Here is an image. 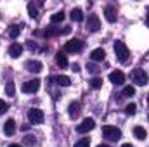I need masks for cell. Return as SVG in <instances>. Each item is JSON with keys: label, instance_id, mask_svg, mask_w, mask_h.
<instances>
[{"label": "cell", "instance_id": "cell-16", "mask_svg": "<svg viewBox=\"0 0 149 147\" xmlns=\"http://www.w3.org/2000/svg\"><path fill=\"white\" fill-rule=\"evenodd\" d=\"M56 62H57L59 68H68V57L63 52H57L56 54Z\"/></svg>", "mask_w": 149, "mask_h": 147}, {"label": "cell", "instance_id": "cell-1", "mask_svg": "<svg viewBox=\"0 0 149 147\" xmlns=\"http://www.w3.org/2000/svg\"><path fill=\"white\" fill-rule=\"evenodd\" d=\"M113 49H114V54H116V57H118V61H120V62H127V61H128L130 52H128V47H127L123 42L116 40V42H114V45H113Z\"/></svg>", "mask_w": 149, "mask_h": 147}, {"label": "cell", "instance_id": "cell-35", "mask_svg": "<svg viewBox=\"0 0 149 147\" xmlns=\"http://www.w3.org/2000/svg\"><path fill=\"white\" fill-rule=\"evenodd\" d=\"M97 147H109V146H106V144H99Z\"/></svg>", "mask_w": 149, "mask_h": 147}, {"label": "cell", "instance_id": "cell-23", "mask_svg": "<svg viewBox=\"0 0 149 147\" xmlns=\"http://www.w3.org/2000/svg\"><path fill=\"white\" fill-rule=\"evenodd\" d=\"M19 33H21V26H17V24L10 26V30H9V35H10V38H17V37H19Z\"/></svg>", "mask_w": 149, "mask_h": 147}, {"label": "cell", "instance_id": "cell-21", "mask_svg": "<svg viewBox=\"0 0 149 147\" xmlns=\"http://www.w3.org/2000/svg\"><path fill=\"white\" fill-rule=\"evenodd\" d=\"M5 94H7V97H14L16 95V85H14V81H9L5 85Z\"/></svg>", "mask_w": 149, "mask_h": 147}, {"label": "cell", "instance_id": "cell-24", "mask_svg": "<svg viewBox=\"0 0 149 147\" xmlns=\"http://www.w3.org/2000/svg\"><path fill=\"white\" fill-rule=\"evenodd\" d=\"M90 87H92V88H95V90H97V88H101V87H102V78H97V76H95V78H92V80H90Z\"/></svg>", "mask_w": 149, "mask_h": 147}, {"label": "cell", "instance_id": "cell-12", "mask_svg": "<svg viewBox=\"0 0 149 147\" xmlns=\"http://www.w3.org/2000/svg\"><path fill=\"white\" fill-rule=\"evenodd\" d=\"M90 59L95 61V62L104 61V59H106V52H104V49H94V50L90 52Z\"/></svg>", "mask_w": 149, "mask_h": 147}, {"label": "cell", "instance_id": "cell-5", "mask_svg": "<svg viewBox=\"0 0 149 147\" xmlns=\"http://www.w3.org/2000/svg\"><path fill=\"white\" fill-rule=\"evenodd\" d=\"M83 49V42L81 40H70L64 43V52H70V54H74V52H80Z\"/></svg>", "mask_w": 149, "mask_h": 147}, {"label": "cell", "instance_id": "cell-17", "mask_svg": "<svg viewBox=\"0 0 149 147\" xmlns=\"http://www.w3.org/2000/svg\"><path fill=\"white\" fill-rule=\"evenodd\" d=\"M56 81H57V85H59V87H70V85H71L70 76H64V74H59V76L56 78Z\"/></svg>", "mask_w": 149, "mask_h": 147}, {"label": "cell", "instance_id": "cell-25", "mask_svg": "<svg viewBox=\"0 0 149 147\" xmlns=\"http://www.w3.org/2000/svg\"><path fill=\"white\" fill-rule=\"evenodd\" d=\"M125 112H127L128 116H134V114L137 112V106H135L134 102H130V104H128V106L125 107Z\"/></svg>", "mask_w": 149, "mask_h": 147}, {"label": "cell", "instance_id": "cell-19", "mask_svg": "<svg viewBox=\"0 0 149 147\" xmlns=\"http://www.w3.org/2000/svg\"><path fill=\"white\" fill-rule=\"evenodd\" d=\"M71 19H73L74 23H81V21H83V12H81V9H73V10H71Z\"/></svg>", "mask_w": 149, "mask_h": 147}, {"label": "cell", "instance_id": "cell-13", "mask_svg": "<svg viewBox=\"0 0 149 147\" xmlns=\"http://www.w3.org/2000/svg\"><path fill=\"white\" fill-rule=\"evenodd\" d=\"M109 81L114 85H121V83H125V74L121 71H113V73H109Z\"/></svg>", "mask_w": 149, "mask_h": 147}, {"label": "cell", "instance_id": "cell-31", "mask_svg": "<svg viewBox=\"0 0 149 147\" xmlns=\"http://www.w3.org/2000/svg\"><path fill=\"white\" fill-rule=\"evenodd\" d=\"M73 71H74V73H78V71H80V64H73Z\"/></svg>", "mask_w": 149, "mask_h": 147}, {"label": "cell", "instance_id": "cell-4", "mask_svg": "<svg viewBox=\"0 0 149 147\" xmlns=\"http://www.w3.org/2000/svg\"><path fill=\"white\" fill-rule=\"evenodd\" d=\"M28 119H30L33 125H40V123H43V119H45L43 111L38 109V107H31V109L28 111Z\"/></svg>", "mask_w": 149, "mask_h": 147}, {"label": "cell", "instance_id": "cell-2", "mask_svg": "<svg viewBox=\"0 0 149 147\" xmlns=\"http://www.w3.org/2000/svg\"><path fill=\"white\" fill-rule=\"evenodd\" d=\"M102 135H104V139L116 142V140L121 139V130L116 128V126H111V125H106V126H102Z\"/></svg>", "mask_w": 149, "mask_h": 147}, {"label": "cell", "instance_id": "cell-10", "mask_svg": "<svg viewBox=\"0 0 149 147\" xmlns=\"http://www.w3.org/2000/svg\"><path fill=\"white\" fill-rule=\"evenodd\" d=\"M104 17L108 23H114L116 21V9L113 5H106L104 7Z\"/></svg>", "mask_w": 149, "mask_h": 147}, {"label": "cell", "instance_id": "cell-33", "mask_svg": "<svg viewBox=\"0 0 149 147\" xmlns=\"http://www.w3.org/2000/svg\"><path fill=\"white\" fill-rule=\"evenodd\" d=\"M121 147H134V146H132V144H123Z\"/></svg>", "mask_w": 149, "mask_h": 147}, {"label": "cell", "instance_id": "cell-20", "mask_svg": "<svg viewBox=\"0 0 149 147\" xmlns=\"http://www.w3.org/2000/svg\"><path fill=\"white\" fill-rule=\"evenodd\" d=\"M28 14H30V17H31V19H37V17H38V9H37V5H35L33 2H30V3H28Z\"/></svg>", "mask_w": 149, "mask_h": 147}, {"label": "cell", "instance_id": "cell-29", "mask_svg": "<svg viewBox=\"0 0 149 147\" xmlns=\"http://www.w3.org/2000/svg\"><path fill=\"white\" fill-rule=\"evenodd\" d=\"M87 69H88L90 73H97V71H99V69H97V66H94V64H88V66H87Z\"/></svg>", "mask_w": 149, "mask_h": 147}, {"label": "cell", "instance_id": "cell-27", "mask_svg": "<svg viewBox=\"0 0 149 147\" xmlns=\"http://www.w3.org/2000/svg\"><path fill=\"white\" fill-rule=\"evenodd\" d=\"M73 147H90V140L88 139H80Z\"/></svg>", "mask_w": 149, "mask_h": 147}, {"label": "cell", "instance_id": "cell-15", "mask_svg": "<svg viewBox=\"0 0 149 147\" xmlns=\"http://www.w3.org/2000/svg\"><path fill=\"white\" fill-rule=\"evenodd\" d=\"M68 114H70V118H78V114H80V104L78 102H71L70 106H68Z\"/></svg>", "mask_w": 149, "mask_h": 147}, {"label": "cell", "instance_id": "cell-36", "mask_svg": "<svg viewBox=\"0 0 149 147\" xmlns=\"http://www.w3.org/2000/svg\"><path fill=\"white\" fill-rule=\"evenodd\" d=\"M148 102H149V95H148Z\"/></svg>", "mask_w": 149, "mask_h": 147}, {"label": "cell", "instance_id": "cell-18", "mask_svg": "<svg viewBox=\"0 0 149 147\" xmlns=\"http://www.w3.org/2000/svg\"><path fill=\"white\" fill-rule=\"evenodd\" d=\"M134 135H135V139H139V140H144V139L148 137V132H146L142 126H135V128H134Z\"/></svg>", "mask_w": 149, "mask_h": 147}, {"label": "cell", "instance_id": "cell-7", "mask_svg": "<svg viewBox=\"0 0 149 147\" xmlns=\"http://www.w3.org/2000/svg\"><path fill=\"white\" fill-rule=\"evenodd\" d=\"M87 30L92 31V33H95V31L101 30V21H99V17L95 14H90L88 16V19H87Z\"/></svg>", "mask_w": 149, "mask_h": 147}, {"label": "cell", "instance_id": "cell-14", "mask_svg": "<svg viewBox=\"0 0 149 147\" xmlns=\"http://www.w3.org/2000/svg\"><path fill=\"white\" fill-rule=\"evenodd\" d=\"M16 132V121L14 119H7L5 125H3V133L5 135H14Z\"/></svg>", "mask_w": 149, "mask_h": 147}, {"label": "cell", "instance_id": "cell-22", "mask_svg": "<svg viewBox=\"0 0 149 147\" xmlns=\"http://www.w3.org/2000/svg\"><path fill=\"white\" fill-rule=\"evenodd\" d=\"M63 19H64V12H63V10H59V12H56V14H52V16H50L52 24H57V23H61Z\"/></svg>", "mask_w": 149, "mask_h": 147}, {"label": "cell", "instance_id": "cell-3", "mask_svg": "<svg viewBox=\"0 0 149 147\" xmlns=\"http://www.w3.org/2000/svg\"><path fill=\"white\" fill-rule=\"evenodd\" d=\"M132 81H134L135 85H139V87H144V85H148L149 76L144 69H134V73H132Z\"/></svg>", "mask_w": 149, "mask_h": 147}, {"label": "cell", "instance_id": "cell-34", "mask_svg": "<svg viewBox=\"0 0 149 147\" xmlns=\"http://www.w3.org/2000/svg\"><path fill=\"white\" fill-rule=\"evenodd\" d=\"M146 24H148V28H149V14H148V17H146Z\"/></svg>", "mask_w": 149, "mask_h": 147}, {"label": "cell", "instance_id": "cell-26", "mask_svg": "<svg viewBox=\"0 0 149 147\" xmlns=\"http://www.w3.org/2000/svg\"><path fill=\"white\" fill-rule=\"evenodd\" d=\"M134 94H135V88H134L132 85H127V87L123 88V95H125V97H132Z\"/></svg>", "mask_w": 149, "mask_h": 147}, {"label": "cell", "instance_id": "cell-30", "mask_svg": "<svg viewBox=\"0 0 149 147\" xmlns=\"http://www.w3.org/2000/svg\"><path fill=\"white\" fill-rule=\"evenodd\" d=\"M24 142H26V144H30V146H31V144H35V137H31V135H28V137H26V139H24Z\"/></svg>", "mask_w": 149, "mask_h": 147}, {"label": "cell", "instance_id": "cell-8", "mask_svg": "<svg viewBox=\"0 0 149 147\" xmlns=\"http://www.w3.org/2000/svg\"><path fill=\"white\" fill-rule=\"evenodd\" d=\"M38 88H40V80H30V81L23 83V87H21V90L24 94H35V92H38Z\"/></svg>", "mask_w": 149, "mask_h": 147}, {"label": "cell", "instance_id": "cell-32", "mask_svg": "<svg viewBox=\"0 0 149 147\" xmlns=\"http://www.w3.org/2000/svg\"><path fill=\"white\" fill-rule=\"evenodd\" d=\"M9 147H23V146H19V144H10Z\"/></svg>", "mask_w": 149, "mask_h": 147}, {"label": "cell", "instance_id": "cell-28", "mask_svg": "<svg viewBox=\"0 0 149 147\" xmlns=\"http://www.w3.org/2000/svg\"><path fill=\"white\" fill-rule=\"evenodd\" d=\"M9 109V104L5 102V101H0V116L2 114H5V111Z\"/></svg>", "mask_w": 149, "mask_h": 147}, {"label": "cell", "instance_id": "cell-6", "mask_svg": "<svg viewBox=\"0 0 149 147\" xmlns=\"http://www.w3.org/2000/svg\"><path fill=\"white\" fill-rule=\"evenodd\" d=\"M95 128V121L92 119V118H85L78 126H76V132L78 133H87V132H90V130H94Z\"/></svg>", "mask_w": 149, "mask_h": 147}, {"label": "cell", "instance_id": "cell-11", "mask_svg": "<svg viewBox=\"0 0 149 147\" xmlns=\"http://www.w3.org/2000/svg\"><path fill=\"white\" fill-rule=\"evenodd\" d=\"M21 54H23V45H21V43H10V47H9V55L14 57V59H17Z\"/></svg>", "mask_w": 149, "mask_h": 147}, {"label": "cell", "instance_id": "cell-9", "mask_svg": "<svg viewBox=\"0 0 149 147\" xmlns=\"http://www.w3.org/2000/svg\"><path fill=\"white\" fill-rule=\"evenodd\" d=\"M26 69L30 71V73H40L42 69H43V66H42V62L40 61H35V59H30V61H26Z\"/></svg>", "mask_w": 149, "mask_h": 147}]
</instances>
